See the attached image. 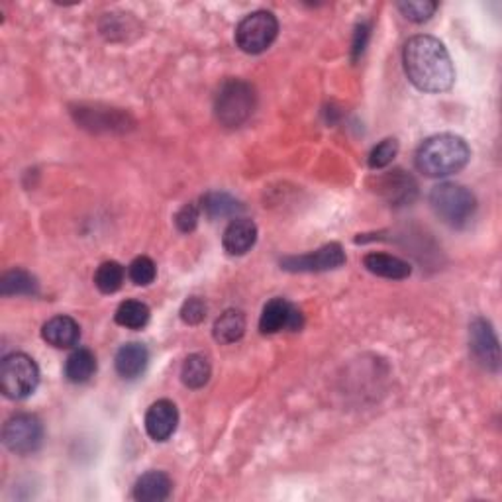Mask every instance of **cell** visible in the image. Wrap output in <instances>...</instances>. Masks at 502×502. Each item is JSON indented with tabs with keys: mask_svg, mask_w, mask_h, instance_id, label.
<instances>
[{
	"mask_svg": "<svg viewBox=\"0 0 502 502\" xmlns=\"http://www.w3.org/2000/svg\"><path fill=\"white\" fill-rule=\"evenodd\" d=\"M0 292H3L4 297L38 295V281L24 269H13L0 279Z\"/></svg>",
	"mask_w": 502,
	"mask_h": 502,
	"instance_id": "obj_20",
	"label": "cell"
},
{
	"mask_svg": "<svg viewBox=\"0 0 502 502\" xmlns=\"http://www.w3.org/2000/svg\"><path fill=\"white\" fill-rule=\"evenodd\" d=\"M430 206L444 224L463 228L477 211L475 195L457 183H439L430 191Z\"/></svg>",
	"mask_w": 502,
	"mask_h": 502,
	"instance_id": "obj_3",
	"label": "cell"
},
{
	"mask_svg": "<svg viewBox=\"0 0 502 502\" xmlns=\"http://www.w3.org/2000/svg\"><path fill=\"white\" fill-rule=\"evenodd\" d=\"M257 242V226L247 218H236L224 229L222 246L228 255H246Z\"/></svg>",
	"mask_w": 502,
	"mask_h": 502,
	"instance_id": "obj_13",
	"label": "cell"
},
{
	"mask_svg": "<svg viewBox=\"0 0 502 502\" xmlns=\"http://www.w3.org/2000/svg\"><path fill=\"white\" fill-rule=\"evenodd\" d=\"M214 340L220 343H234L246 333V316L242 310L229 308L214 322Z\"/></svg>",
	"mask_w": 502,
	"mask_h": 502,
	"instance_id": "obj_19",
	"label": "cell"
},
{
	"mask_svg": "<svg viewBox=\"0 0 502 502\" xmlns=\"http://www.w3.org/2000/svg\"><path fill=\"white\" fill-rule=\"evenodd\" d=\"M179 424V411L171 401H157L145 414V432L153 442H167Z\"/></svg>",
	"mask_w": 502,
	"mask_h": 502,
	"instance_id": "obj_11",
	"label": "cell"
},
{
	"mask_svg": "<svg viewBox=\"0 0 502 502\" xmlns=\"http://www.w3.org/2000/svg\"><path fill=\"white\" fill-rule=\"evenodd\" d=\"M39 385V369L26 353H10L0 363V389L6 399L22 401Z\"/></svg>",
	"mask_w": 502,
	"mask_h": 502,
	"instance_id": "obj_5",
	"label": "cell"
},
{
	"mask_svg": "<svg viewBox=\"0 0 502 502\" xmlns=\"http://www.w3.org/2000/svg\"><path fill=\"white\" fill-rule=\"evenodd\" d=\"M376 193L383 195L393 204H406L416 196V183L411 175L396 169L376 179Z\"/></svg>",
	"mask_w": 502,
	"mask_h": 502,
	"instance_id": "obj_12",
	"label": "cell"
},
{
	"mask_svg": "<svg viewBox=\"0 0 502 502\" xmlns=\"http://www.w3.org/2000/svg\"><path fill=\"white\" fill-rule=\"evenodd\" d=\"M365 269L369 273L383 277V279H393V281H402L406 277H411L412 267L411 264H406L401 257H394L389 254H368L363 259Z\"/></svg>",
	"mask_w": 502,
	"mask_h": 502,
	"instance_id": "obj_17",
	"label": "cell"
},
{
	"mask_svg": "<svg viewBox=\"0 0 502 502\" xmlns=\"http://www.w3.org/2000/svg\"><path fill=\"white\" fill-rule=\"evenodd\" d=\"M399 153V142L396 140H383L379 145H375L373 151L369 153V167L371 169H383Z\"/></svg>",
	"mask_w": 502,
	"mask_h": 502,
	"instance_id": "obj_27",
	"label": "cell"
},
{
	"mask_svg": "<svg viewBox=\"0 0 502 502\" xmlns=\"http://www.w3.org/2000/svg\"><path fill=\"white\" fill-rule=\"evenodd\" d=\"M211 363L201 353L188 355L186 361L183 363L181 369V379L188 386V389H203V386L211 379Z\"/></svg>",
	"mask_w": 502,
	"mask_h": 502,
	"instance_id": "obj_22",
	"label": "cell"
},
{
	"mask_svg": "<svg viewBox=\"0 0 502 502\" xmlns=\"http://www.w3.org/2000/svg\"><path fill=\"white\" fill-rule=\"evenodd\" d=\"M173 483L163 471H148L134 485V498L140 502H161L171 495Z\"/></svg>",
	"mask_w": 502,
	"mask_h": 502,
	"instance_id": "obj_16",
	"label": "cell"
},
{
	"mask_svg": "<svg viewBox=\"0 0 502 502\" xmlns=\"http://www.w3.org/2000/svg\"><path fill=\"white\" fill-rule=\"evenodd\" d=\"M471 150L463 138L455 134H437L420 143L416 150V169L432 179L462 171L469 163Z\"/></svg>",
	"mask_w": 502,
	"mask_h": 502,
	"instance_id": "obj_2",
	"label": "cell"
},
{
	"mask_svg": "<svg viewBox=\"0 0 502 502\" xmlns=\"http://www.w3.org/2000/svg\"><path fill=\"white\" fill-rule=\"evenodd\" d=\"M41 338H44L49 345H54V348L69 350V348H75L79 343L81 328L71 316H56L44 324V328H41Z\"/></svg>",
	"mask_w": 502,
	"mask_h": 502,
	"instance_id": "obj_15",
	"label": "cell"
},
{
	"mask_svg": "<svg viewBox=\"0 0 502 502\" xmlns=\"http://www.w3.org/2000/svg\"><path fill=\"white\" fill-rule=\"evenodd\" d=\"M150 316L151 314L148 305H143L140 300H124L117 314H114L117 324L130 330H142L150 322Z\"/></svg>",
	"mask_w": 502,
	"mask_h": 502,
	"instance_id": "obj_23",
	"label": "cell"
},
{
	"mask_svg": "<svg viewBox=\"0 0 502 502\" xmlns=\"http://www.w3.org/2000/svg\"><path fill=\"white\" fill-rule=\"evenodd\" d=\"M399 10L404 14V18L420 24L434 16L437 3H430V0H408V3H399Z\"/></svg>",
	"mask_w": 502,
	"mask_h": 502,
	"instance_id": "obj_25",
	"label": "cell"
},
{
	"mask_svg": "<svg viewBox=\"0 0 502 502\" xmlns=\"http://www.w3.org/2000/svg\"><path fill=\"white\" fill-rule=\"evenodd\" d=\"M150 363V351L143 343L130 342L122 345L114 359V368L122 379H138V376L145 371Z\"/></svg>",
	"mask_w": 502,
	"mask_h": 502,
	"instance_id": "obj_14",
	"label": "cell"
},
{
	"mask_svg": "<svg viewBox=\"0 0 502 502\" xmlns=\"http://www.w3.org/2000/svg\"><path fill=\"white\" fill-rule=\"evenodd\" d=\"M41 442H44V426L34 414H14L3 428V444L8 452L16 455L38 452Z\"/></svg>",
	"mask_w": 502,
	"mask_h": 502,
	"instance_id": "obj_7",
	"label": "cell"
},
{
	"mask_svg": "<svg viewBox=\"0 0 502 502\" xmlns=\"http://www.w3.org/2000/svg\"><path fill=\"white\" fill-rule=\"evenodd\" d=\"M302 312L285 299H273L267 302L259 318L261 333H277L281 330L297 332L302 328Z\"/></svg>",
	"mask_w": 502,
	"mask_h": 502,
	"instance_id": "obj_10",
	"label": "cell"
},
{
	"mask_svg": "<svg viewBox=\"0 0 502 502\" xmlns=\"http://www.w3.org/2000/svg\"><path fill=\"white\" fill-rule=\"evenodd\" d=\"M94 373H97V358H94V353L91 350L79 348L67 358L65 363L67 381L75 385L87 383L92 379Z\"/></svg>",
	"mask_w": 502,
	"mask_h": 502,
	"instance_id": "obj_18",
	"label": "cell"
},
{
	"mask_svg": "<svg viewBox=\"0 0 502 502\" xmlns=\"http://www.w3.org/2000/svg\"><path fill=\"white\" fill-rule=\"evenodd\" d=\"M242 211V203L236 201V198L228 193H206L203 196V212L212 220L238 216Z\"/></svg>",
	"mask_w": 502,
	"mask_h": 502,
	"instance_id": "obj_21",
	"label": "cell"
},
{
	"mask_svg": "<svg viewBox=\"0 0 502 502\" xmlns=\"http://www.w3.org/2000/svg\"><path fill=\"white\" fill-rule=\"evenodd\" d=\"M469 340L471 351L477 358V361L489 371H498L500 365V350L497 333L490 326V322L485 318H475L469 326Z\"/></svg>",
	"mask_w": 502,
	"mask_h": 502,
	"instance_id": "obj_9",
	"label": "cell"
},
{
	"mask_svg": "<svg viewBox=\"0 0 502 502\" xmlns=\"http://www.w3.org/2000/svg\"><path fill=\"white\" fill-rule=\"evenodd\" d=\"M368 39H369V26L368 24H359L355 28V36H353V57L358 59L365 46H368Z\"/></svg>",
	"mask_w": 502,
	"mask_h": 502,
	"instance_id": "obj_30",
	"label": "cell"
},
{
	"mask_svg": "<svg viewBox=\"0 0 502 502\" xmlns=\"http://www.w3.org/2000/svg\"><path fill=\"white\" fill-rule=\"evenodd\" d=\"M128 275L135 282V285L148 287V285H151V282L155 281L157 267H155V264H153L150 257L142 255V257H135L132 261L130 269H128Z\"/></svg>",
	"mask_w": 502,
	"mask_h": 502,
	"instance_id": "obj_26",
	"label": "cell"
},
{
	"mask_svg": "<svg viewBox=\"0 0 502 502\" xmlns=\"http://www.w3.org/2000/svg\"><path fill=\"white\" fill-rule=\"evenodd\" d=\"M198 216H201V212H198V206L196 204H185L179 212H177L175 216V224L177 228L181 229V232L188 234V232H193V229L196 228L198 224Z\"/></svg>",
	"mask_w": 502,
	"mask_h": 502,
	"instance_id": "obj_29",
	"label": "cell"
},
{
	"mask_svg": "<svg viewBox=\"0 0 502 502\" xmlns=\"http://www.w3.org/2000/svg\"><path fill=\"white\" fill-rule=\"evenodd\" d=\"M345 264V254L340 244H328L305 255H292L281 259V267L290 273H322L338 269Z\"/></svg>",
	"mask_w": 502,
	"mask_h": 502,
	"instance_id": "obj_8",
	"label": "cell"
},
{
	"mask_svg": "<svg viewBox=\"0 0 502 502\" xmlns=\"http://www.w3.org/2000/svg\"><path fill=\"white\" fill-rule=\"evenodd\" d=\"M216 117L228 128L242 126L255 110V91L246 81L229 79L216 94Z\"/></svg>",
	"mask_w": 502,
	"mask_h": 502,
	"instance_id": "obj_4",
	"label": "cell"
},
{
	"mask_svg": "<svg viewBox=\"0 0 502 502\" xmlns=\"http://www.w3.org/2000/svg\"><path fill=\"white\" fill-rule=\"evenodd\" d=\"M279 34V22L273 13L257 10L247 14L236 28V44L249 56L264 54L265 49L273 46Z\"/></svg>",
	"mask_w": 502,
	"mask_h": 502,
	"instance_id": "obj_6",
	"label": "cell"
},
{
	"mask_svg": "<svg viewBox=\"0 0 502 502\" xmlns=\"http://www.w3.org/2000/svg\"><path fill=\"white\" fill-rule=\"evenodd\" d=\"M124 267L117 261H104V264L94 273V285L104 295H112V292L120 290L124 282Z\"/></svg>",
	"mask_w": 502,
	"mask_h": 502,
	"instance_id": "obj_24",
	"label": "cell"
},
{
	"mask_svg": "<svg viewBox=\"0 0 502 502\" xmlns=\"http://www.w3.org/2000/svg\"><path fill=\"white\" fill-rule=\"evenodd\" d=\"M181 318L185 324H191V326H196L206 318V305L203 299L198 297H191L188 299L183 308H181Z\"/></svg>",
	"mask_w": 502,
	"mask_h": 502,
	"instance_id": "obj_28",
	"label": "cell"
},
{
	"mask_svg": "<svg viewBox=\"0 0 502 502\" xmlns=\"http://www.w3.org/2000/svg\"><path fill=\"white\" fill-rule=\"evenodd\" d=\"M404 73L416 89L424 92L449 91L455 81V69L446 46L434 36H414L402 51Z\"/></svg>",
	"mask_w": 502,
	"mask_h": 502,
	"instance_id": "obj_1",
	"label": "cell"
}]
</instances>
